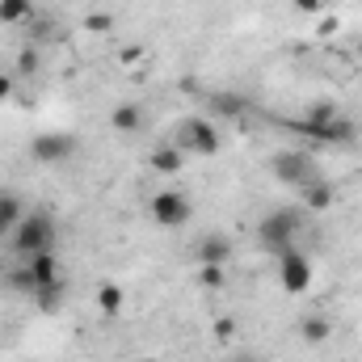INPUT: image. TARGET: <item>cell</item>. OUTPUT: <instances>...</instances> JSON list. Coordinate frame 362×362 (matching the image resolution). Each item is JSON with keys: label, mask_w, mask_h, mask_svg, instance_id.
<instances>
[{"label": "cell", "mask_w": 362, "mask_h": 362, "mask_svg": "<svg viewBox=\"0 0 362 362\" xmlns=\"http://www.w3.org/2000/svg\"><path fill=\"white\" fill-rule=\"evenodd\" d=\"M333 198H337V194H333V185H329L325 177L299 189V202H303V211H312V215H325V211L333 206Z\"/></svg>", "instance_id": "cell-15"}, {"label": "cell", "mask_w": 362, "mask_h": 362, "mask_svg": "<svg viewBox=\"0 0 362 362\" xmlns=\"http://www.w3.org/2000/svg\"><path fill=\"white\" fill-rule=\"evenodd\" d=\"M312 278H316V266H312V257L303 249H291V253L278 257V286L286 295H303L312 286Z\"/></svg>", "instance_id": "cell-7"}, {"label": "cell", "mask_w": 362, "mask_h": 362, "mask_svg": "<svg viewBox=\"0 0 362 362\" xmlns=\"http://www.w3.org/2000/svg\"><path fill=\"white\" fill-rule=\"evenodd\" d=\"M30 156H34L38 165H64V160L76 156V135H68V131L34 135V139H30Z\"/></svg>", "instance_id": "cell-8"}, {"label": "cell", "mask_w": 362, "mask_h": 362, "mask_svg": "<svg viewBox=\"0 0 362 362\" xmlns=\"http://www.w3.org/2000/svg\"><path fill=\"white\" fill-rule=\"evenodd\" d=\"M13 81H17V76H8V72H0V105H4L8 97H13Z\"/></svg>", "instance_id": "cell-23"}, {"label": "cell", "mask_w": 362, "mask_h": 362, "mask_svg": "<svg viewBox=\"0 0 362 362\" xmlns=\"http://www.w3.org/2000/svg\"><path fill=\"white\" fill-rule=\"evenodd\" d=\"M139 362H156V358H139Z\"/></svg>", "instance_id": "cell-29"}, {"label": "cell", "mask_w": 362, "mask_h": 362, "mask_svg": "<svg viewBox=\"0 0 362 362\" xmlns=\"http://www.w3.org/2000/svg\"><path fill=\"white\" fill-rule=\"evenodd\" d=\"M38 64H42V59H38V47H21V55H17V72H13V76H34Z\"/></svg>", "instance_id": "cell-20"}, {"label": "cell", "mask_w": 362, "mask_h": 362, "mask_svg": "<svg viewBox=\"0 0 362 362\" xmlns=\"http://www.w3.org/2000/svg\"><path fill=\"white\" fill-rule=\"evenodd\" d=\"M21 215H25L21 194H17V189H0V240L13 236V228L21 223Z\"/></svg>", "instance_id": "cell-14"}, {"label": "cell", "mask_w": 362, "mask_h": 362, "mask_svg": "<svg viewBox=\"0 0 362 362\" xmlns=\"http://www.w3.org/2000/svg\"><path fill=\"white\" fill-rule=\"evenodd\" d=\"M189 215H194V202H189V194H181V189H156V194L148 198V219H152L156 228H185Z\"/></svg>", "instance_id": "cell-6"}, {"label": "cell", "mask_w": 362, "mask_h": 362, "mask_svg": "<svg viewBox=\"0 0 362 362\" xmlns=\"http://www.w3.org/2000/svg\"><path fill=\"white\" fill-rule=\"evenodd\" d=\"M89 30H97V34L114 30V17H89Z\"/></svg>", "instance_id": "cell-24"}, {"label": "cell", "mask_w": 362, "mask_h": 362, "mask_svg": "<svg viewBox=\"0 0 362 362\" xmlns=\"http://www.w3.org/2000/svg\"><path fill=\"white\" fill-rule=\"evenodd\" d=\"M299 135H308L312 144H320V148H350V144H358V122L350 118V114H333L329 122H291Z\"/></svg>", "instance_id": "cell-5"}, {"label": "cell", "mask_w": 362, "mask_h": 362, "mask_svg": "<svg viewBox=\"0 0 362 362\" xmlns=\"http://www.w3.org/2000/svg\"><path fill=\"white\" fill-rule=\"evenodd\" d=\"M232 333H236V320L232 316H219L215 320V341H232Z\"/></svg>", "instance_id": "cell-21"}, {"label": "cell", "mask_w": 362, "mask_h": 362, "mask_svg": "<svg viewBox=\"0 0 362 362\" xmlns=\"http://www.w3.org/2000/svg\"><path fill=\"white\" fill-rule=\"evenodd\" d=\"M0 286H8L13 295H30V299H34V270H30V262L8 266V274H4V282H0Z\"/></svg>", "instance_id": "cell-17"}, {"label": "cell", "mask_w": 362, "mask_h": 362, "mask_svg": "<svg viewBox=\"0 0 362 362\" xmlns=\"http://www.w3.org/2000/svg\"><path fill=\"white\" fill-rule=\"evenodd\" d=\"M148 169L156 177H177L181 169H185V152H181L177 144H160V148L148 152Z\"/></svg>", "instance_id": "cell-11"}, {"label": "cell", "mask_w": 362, "mask_h": 362, "mask_svg": "<svg viewBox=\"0 0 362 362\" xmlns=\"http://www.w3.org/2000/svg\"><path fill=\"white\" fill-rule=\"evenodd\" d=\"M139 127H144V105H139V101H118V105L110 110V131L135 135Z\"/></svg>", "instance_id": "cell-12"}, {"label": "cell", "mask_w": 362, "mask_h": 362, "mask_svg": "<svg viewBox=\"0 0 362 362\" xmlns=\"http://www.w3.org/2000/svg\"><path fill=\"white\" fill-rule=\"evenodd\" d=\"M295 8L308 13V17H316V13H325V0H295Z\"/></svg>", "instance_id": "cell-22"}, {"label": "cell", "mask_w": 362, "mask_h": 362, "mask_svg": "<svg viewBox=\"0 0 362 362\" xmlns=\"http://www.w3.org/2000/svg\"><path fill=\"white\" fill-rule=\"evenodd\" d=\"M228 282V266H198V286L202 291H223Z\"/></svg>", "instance_id": "cell-19"}, {"label": "cell", "mask_w": 362, "mask_h": 362, "mask_svg": "<svg viewBox=\"0 0 362 362\" xmlns=\"http://www.w3.org/2000/svg\"><path fill=\"white\" fill-rule=\"evenodd\" d=\"M270 173L282 185H291V189H303V185H312V181H320V160L312 156V152H303V148H282V152H274L270 156Z\"/></svg>", "instance_id": "cell-3"}, {"label": "cell", "mask_w": 362, "mask_h": 362, "mask_svg": "<svg viewBox=\"0 0 362 362\" xmlns=\"http://www.w3.org/2000/svg\"><path fill=\"white\" fill-rule=\"evenodd\" d=\"M206 105H211V114L215 118H245L253 105H249V97L236 89H211L206 93Z\"/></svg>", "instance_id": "cell-10"}, {"label": "cell", "mask_w": 362, "mask_h": 362, "mask_svg": "<svg viewBox=\"0 0 362 362\" xmlns=\"http://www.w3.org/2000/svg\"><path fill=\"white\" fill-rule=\"evenodd\" d=\"M232 236L228 232H206V236H198V245H194V262L198 266H228V257H232Z\"/></svg>", "instance_id": "cell-9"}, {"label": "cell", "mask_w": 362, "mask_h": 362, "mask_svg": "<svg viewBox=\"0 0 362 362\" xmlns=\"http://www.w3.org/2000/svg\"><path fill=\"white\" fill-rule=\"evenodd\" d=\"M299 337H303L308 346H325V341L333 337V320H329L325 312H308V316H299Z\"/></svg>", "instance_id": "cell-13"}, {"label": "cell", "mask_w": 362, "mask_h": 362, "mask_svg": "<svg viewBox=\"0 0 362 362\" xmlns=\"http://www.w3.org/2000/svg\"><path fill=\"white\" fill-rule=\"evenodd\" d=\"M232 362H262V358H257V354H236Z\"/></svg>", "instance_id": "cell-26"}, {"label": "cell", "mask_w": 362, "mask_h": 362, "mask_svg": "<svg viewBox=\"0 0 362 362\" xmlns=\"http://www.w3.org/2000/svg\"><path fill=\"white\" fill-rule=\"evenodd\" d=\"M97 312L101 316H118L122 312V286L118 282H101L97 286Z\"/></svg>", "instance_id": "cell-18"}, {"label": "cell", "mask_w": 362, "mask_h": 362, "mask_svg": "<svg viewBox=\"0 0 362 362\" xmlns=\"http://www.w3.org/2000/svg\"><path fill=\"white\" fill-rule=\"evenodd\" d=\"M8 240H13L17 262H30L38 253H55V245H59V219H55V211H47V206L25 211Z\"/></svg>", "instance_id": "cell-1"}, {"label": "cell", "mask_w": 362, "mask_h": 362, "mask_svg": "<svg viewBox=\"0 0 362 362\" xmlns=\"http://www.w3.org/2000/svg\"><path fill=\"white\" fill-rule=\"evenodd\" d=\"M354 51H358V59H362V38H358V47H354Z\"/></svg>", "instance_id": "cell-28"}, {"label": "cell", "mask_w": 362, "mask_h": 362, "mask_svg": "<svg viewBox=\"0 0 362 362\" xmlns=\"http://www.w3.org/2000/svg\"><path fill=\"white\" fill-rule=\"evenodd\" d=\"M299 232H303V211L299 206H274V211L262 215V223H257V245H262V253L282 257V253L299 249L295 245Z\"/></svg>", "instance_id": "cell-2"}, {"label": "cell", "mask_w": 362, "mask_h": 362, "mask_svg": "<svg viewBox=\"0 0 362 362\" xmlns=\"http://www.w3.org/2000/svg\"><path fill=\"white\" fill-rule=\"evenodd\" d=\"M4 274H8V266H4V262H0V282H4Z\"/></svg>", "instance_id": "cell-27"}, {"label": "cell", "mask_w": 362, "mask_h": 362, "mask_svg": "<svg viewBox=\"0 0 362 362\" xmlns=\"http://www.w3.org/2000/svg\"><path fill=\"white\" fill-rule=\"evenodd\" d=\"M139 55H144V51H139V47H127V51H122V64H135V59H139Z\"/></svg>", "instance_id": "cell-25"}, {"label": "cell", "mask_w": 362, "mask_h": 362, "mask_svg": "<svg viewBox=\"0 0 362 362\" xmlns=\"http://www.w3.org/2000/svg\"><path fill=\"white\" fill-rule=\"evenodd\" d=\"M173 144H177L185 156H215V152L223 148V139H219L215 122H211V118H202V114L181 118L177 131H173Z\"/></svg>", "instance_id": "cell-4"}, {"label": "cell", "mask_w": 362, "mask_h": 362, "mask_svg": "<svg viewBox=\"0 0 362 362\" xmlns=\"http://www.w3.org/2000/svg\"><path fill=\"white\" fill-rule=\"evenodd\" d=\"M34 13V0H0V25H30Z\"/></svg>", "instance_id": "cell-16"}]
</instances>
